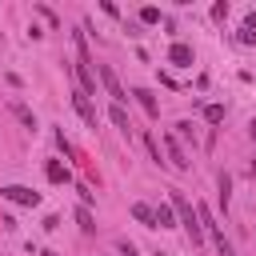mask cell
Instances as JSON below:
<instances>
[{
    "label": "cell",
    "instance_id": "obj_1",
    "mask_svg": "<svg viewBox=\"0 0 256 256\" xmlns=\"http://www.w3.org/2000/svg\"><path fill=\"white\" fill-rule=\"evenodd\" d=\"M168 204L176 208V216H180V224L188 228V240H192V244H200V240H204V228H200V220H196V208L188 204V196H184L180 188H172V196H168Z\"/></svg>",
    "mask_w": 256,
    "mask_h": 256
},
{
    "label": "cell",
    "instance_id": "obj_2",
    "mask_svg": "<svg viewBox=\"0 0 256 256\" xmlns=\"http://www.w3.org/2000/svg\"><path fill=\"white\" fill-rule=\"evenodd\" d=\"M0 196L12 200V204H24V208H36V204H40V192H32L28 184H4Z\"/></svg>",
    "mask_w": 256,
    "mask_h": 256
},
{
    "label": "cell",
    "instance_id": "obj_3",
    "mask_svg": "<svg viewBox=\"0 0 256 256\" xmlns=\"http://www.w3.org/2000/svg\"><path fill=\"white\" fill-rule=\"evenodd\" d=\"M164 148H168V164H172V168H180V172H188V168H192V160H188V152L180 148V140H176L172 132L164 136Z\"/></svg>",
    "mask_w": 256,
    "mask_h": 256
},
{
    "label": "cell",
    "instance_id": "obj_4",
    "mask_svg": "<svg viewBox=\"0 0 256 256\" xmlns=\"http://www.w3.org/2000/svg\"><path fill=\"white\" fill-rule=\"evenodd\" d=\"M96 72H100V80H104V88H108V96H112V100H116V104H120V108H124V100H128V92H124V88H120V80H116V72H112V68H108V64H100V68H96Z\"/></svg>",
    "mask_w": 256,
    "mask_h": 256
},
{
    "label": "cell",
    "instance_id": "obj_5",
    "mask_svg": "<svg viewBox=\"0 0 256 256\" xmlns=\"http://www.w3.org/2000/svg\"><path fill=\"white\" fill-rule=\"evenodd\" d=\"M72 108L84 116V124H88V128H96V124H100V116H96V108L88 104V96H84V92H72Z\"/></svg>",
    "mask_w": 256,
    "mask_h": 256
},
{
    "label": "cell",
    "instance_id": "obj_6",
    "mask_svg": "<svg viewBox=\"0 0 256 256\" xmlns=\"http://www.w3.org/2000/svg\"><path fill=\"white\" fill-rule=\"evenodd\" d=\"M168 64L188 68V64H192V48H188V44H172V48H168Z\"/></svg>",
    "mask_w": 256,
    "mask_h": 256
},
{
    "label": "cell",
    "instance_id": "obj_7",
    "mask_svg": "<svg viewBox=\"0 0 256 256\" xmlns=\"http://www.w3.org/2000/svg\"><path fill=\"white\" fill-rule=\"evenodd\" d=\"M132 96H136V100H140V108H144V112H148V116H152V120H156V116H160V100H156V96H152V92H148V88H136V92H132Z\"/></svg>",
    "mask_w": 256,
    "mask_h": 256
},
{
    "label": "cell",
    "instance_id": "obj_8",
    "mask_svg": "<svg viewBox=\"0 0 256 256\" xmlns=\"http://www.w3.org/2000/svg\"><path fill=\"white\" fill-rule=\"evenodd\" d=\"M216 188H220V192H216V200H220V208L228 212V200H232V176H228V172H220V176H216Z\"/></svg>",
    "mask_w": 256,
    "mask_h": 256
},
{
    "label": "cell",
    "instance_id": "obj_9",
    "mask_svg": "<svg viewBox=\"0 0 256 256\" xmlns=\"http://www.w3.org/2000/svg\"><path fill=\"white\" fill-rule=\"evenodd\" d=\"M132 216H136L144 228H156V208H148V204H132Z\"/></svg>",
    "mask_w": 256,
    "mask_h": 256
},
{
    "label": "cell",
    "instance_id": "obj_10",
    "mask_svg": "<svg viewBox=\"0 0 256 256\" xmlns=\"http://www.w3.org/2000/svg\"><path fill=\"white\" fill-rule=\"evenodd\" d=\"M156 228H176V208L172 204H160L156 208Z\"/></svg>",
    "mask_w": 256,
    "mask_h": 256
},
{
    "label": "cell",
    "instance_id": "obj_11",
    "mask_svg": "<svg viewBox=\"0 0 256 256\" xmlns=\"http://www.w3.org/2000/svg\"><path fill=\"white\" fill-rule=\"evenodd\" d=\"M44 172H48V180H52V184H68V168H64L60 160H48V168H44Z\"/></svg>",
    "mask_w": 256,
    "mask_h": 256
},
{
    "label": "cell",
    "instance_id": "obj_12",
    "mask_svg": "<svg viewBox=\"0 0 256 256\" xmlns=\"http://www.w3.org/2000/svg\"><path fill=\"white\" fill-rule=\"evenodd\" d=\"M12 116H16V120H20V124H24V128H36V116H32V112H28V108H24V104H20V100H16V104H12Z\"/></svg>",
    "mask_w": 256,
    "mask_h": 256
},
{
    "label": "cell",
    "instance_id": "obj_13",
    "mask_svg": "<svg viewBox=\"0 0 256 256\" xmlns=\"http://www.w3.org/2000/svg\"><path fill=\"white\" fill-rule=\"evenodd\" d=\"M108 116H112V124H116L120 132H128V128H132V124H128V112H124L120 104H112V112H108Z\"/></svg>",
    "mask_w": 256,
    "mask_h": 256
},
{
    "label": "cell",
    "instance_id": "obj_14",
    "mask_svg": "<svg viewBox=\"0 0 256 256\" xmlns=\"http://www.w3.org/2000/svg\"><path fill=\"white\" fill-rule=\"evenodd\" d=\"M76 224H80V232H96V224H92V212H88V208H76Z\"/></svg>",
    "mask_w": 256,
    "mask_h": 256
},
{
    "label": "cell",
    "instance_id": "obj_15",
    "mask_svg": "<svg viewBox=\"0 0 256 256\" xmlns=\"http://www.w3.org/2000/svg\"><path fill=\"white\" fill-rule=\"evenodd\" d=\"M204 120H208V124H220V120H224V104H208V108H204Z\"/></svg>",
    "mask_w": 256,
    "mask_h": 256
},
{
    "label": "cell",
    "instance_id": "obj_16",
    "mask_svg": "<svg viewBox=\"0 0 256 256\" xmlns=\"http://www.w3.org/2000/svg\"><path fill=\"white\" fill-rule=\"evenodd\" d=\"M176 140H192V144H196V132H192V124H188V120H180V124H176Z\"/></svg>",
    "mask_w": 256,
    "mask_h": 256
},
{
    "label": "cell",
    "instance_id": "obj_17",
    "mask_svg": "<svg viewBox=\"0 0 256 256\" xmlns=\"http://www.w3.org/2000/svg\"><path fill=\"white\" fill-rule=\"evenodd\" d=\"M56 144H60V152H64L68 160H80V152H76V148H72V144L64 140V132H56Z\"/></svg>",
    "mask_w": 256,
    "mask_h": 256
},
{
    "label": "cell",
    "instance_id": "obj_18",
    "mask_svg": "<svg viewBox=\"0 0 256 256\" xmlns=\"http://www.w3.org/2000/svg\"><path fill=\"white\" fill-rule=\"evenodd\" d=\"M76 192H80V208H92V200H96V192H92L88 184H76Z\"/></svg>",
    "mask_w": 256,
    "mask_h": 256
},
{
    "label": "cell",
    "instance_id": "obj_19",
    "mask_svg": "<svg viewBox=\"0 0 256 256\" xmlns=\"http://www.w3.org/2000/svg\"><path fill=\"white\" fill-rule=\"evenodd\" d=\"M140 20H144V24H156V20H160V8H152V4L140 8Z\"/></svg>",
    "mask_w": 256,
    "mask_h": 256
},
{
    "label": "cell",
    "instance_id": "obj_20",
    "mask_svg": "<svg viewBox=\"0 0 256 256\" xmlns=\"http://www.w3.org/2000/svg\"><path fill=\"white\" fill-rule=\"evenodd\" d=\"M224 16H228V4H224V0H220V4H212V20H216V24H220V20H224Z\"/></svg>",
    "mask_w": 256,
    "mask_h": 256
},
{
    "label": "cell",
    "instance_id": "obj_21",
    "mask_svg": "<svg viewBox=\"0 0 256 256\" xmlns=\"http://www.w3.org/2000/svg\"><path fill=\"white\" fill-rule=\"evenodd\" d=\"M144 144H148V152H152V160H156V164H164V160H160V144H156L152 136H144Z\"/></svg>",
    "mask_w": 256,
    "mask_h": 256
},
{
    "label": "cell",
    "instance_id": "obj_22",
    "mask_svg": "<svg viewBox=\"0 0 256 256\" xmlns=\"http://www.w3.org/2000/svg\"><path fill=\"white\" fill-rule=\"evenodd\" d=\"M116 248H120V256H140V252H136V244H132V240H120V244H116Z\"/></svg>",
    "mask_w": 256,
    "mask_h": 256
},
{
    "label": "cell",
    "instance_id": "obj_23",
    "mask_svg": "<svg viewBox=\"0 0 256 256\" xmlns=\"http://www.w3.org/2000/svg\"><path fill=\"white\" fill-rule=\"evenodd\" d=\"M60 228V216H44V232H56Z\"/></svg>",
    "mask_w": 256,
    "mask_h": 256
},
{
    "label": "cell",
    "instance_id": "obj_24",
    "mask_svg": "<svg viewBox=\"0 0 256 256\" xmlns=\"http://www.w3.org/2000/svg\"><path fill=\"white\" fill-rule=\"evenodd\" d=\"M248 136H252V140H256V120H252V124H248Z\"/></svg>",
    "mask_w": 256,
    "mask_h": 256
},
{
    "label": "cell",
    "instance_id": "obj_25",
    "mask_svg": "<svg viewBox=\"0 0 256 256\" xmlns=\"http://www.w3.org/2000/svg\"><path fill=\"white\" fill-rule=\"evenodd\" d=\"M252 176H256V156H252Z\"/></svg>",
    "mask_w": 256,
    "mask_h": 256
},
{
    "label": "cell",
    "instance_id": "obj_26",
    "mask_svg": "<svg viewBox=\"0 0 256 256\" xmlns=\"http://www.w3.org/2000/svg\"><path fill=\"white\" fill-rule=\"evenodd\" d=\"M156 256H168V252H156Z\"/></svg>",
    "mask_w": 256,
    "mask_h": 256
}]
</instances>
